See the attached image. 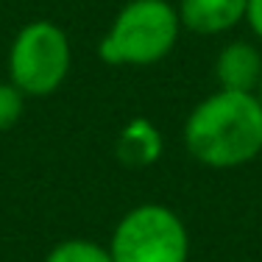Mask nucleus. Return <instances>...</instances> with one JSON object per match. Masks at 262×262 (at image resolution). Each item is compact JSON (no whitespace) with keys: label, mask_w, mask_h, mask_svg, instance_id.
<instances>
[{"label":"nucleus","mask_w":262,"mask_h":262,"mask_svg":"<svg viewBox=\"0 0 262 262\" xmlns=\"http://www.w3.org/2000/svg\"><path fill=\"white\" fill-rule=\"evenodd\" d=\"M184 140L204 165H243L262 151V103L254 92L221 90L192 109Z\"/></svg>","instance_id":"obj_1"},{"label":"nucleus","mask_w":262,"mask_h":262,"mask_svg":"<svg viewBox=\"0 0 262 262\" xmlns=\"http://www.w3.org/2000/svg\"><path fill=\"white\" fill-rule=\"evenodd\" d=\"M179 17L167 0H134L117 14L101 42V59L109 64H151L176 45Z\"/></svg>","instance_id":"obj_2"},{"label":"nucleus","mask_w":262,"mask_h":262,"mask_svg":"<svg viewBox=\"0 0 262 262\" xmlns=\"http://www.w3.org/2000/svg\"><path fill=\"white\" fill-rule=\"evenodd\" d=\"M109 254L115 262H184V223L167 207H137L115 229Z\"/></svg>","instance_id":"obj_3"},{"label":"nucleus","mask_w":262,"mask_h":262,"mask_svg":"<svg viewBox=\"0 0 262 262\" xmlns=\"http://www.w3.org/2000/svg\"><path fill=\"white\" fill-rule=\"evenodd\" d=\"M11 84L28 95H48L70 70V42L64 31L48 20L28 23L17 34L9 56Z\"/></svg>","instance_id":"obj_4"},{"label":"nucleus","mask_w":262,"mask_h":262,"mask_svg":"<svg viewBox=\"0 0 262 262\" xmlns=\"http://www.w3.org/2000/svg\"><path fill=\"white\" fill-rule=\"evenodd\" d=\"M217 81L229 92H257V84L262 78V59L257 48L248 42H234L223 48L217 56Z\"/></svg>","instance_id":"obj_5"},{"label":"nucleus","mask_w":262,"mask_h":262,"mask_svg":"<svg viewBox=\"0 0 262 262\" xmlns=\"http://www.w3.org/2000/svg\"><path fill=\"white\" fill-rule=\"evenodd\" d=\"M248 0H182L179 20L198 34H217L246 17Z\"/></svg>","instance_id":"obj_6"},{"label":"nucleus","mask_w":262,"mask_h":262,"mask_svg":"<svg viewBox=\"0 0 262 262\" xmlns=\"http://www.w3.org/2000/svg\"><path fill=\"white\" fill-rule=\"evenodd\" d=\"M162 151V140L157 134V128L145 120H137L123 131L120 145H117V154H120L123 162L128 165H148L159 157Z\"/></svg>","instance_id":"obj_7"},{"label":"nucleus","mask_w":262,"mask_h":262,"mask_svg":"<svg viewBox=\"0 0 262 262\" xmlns=\"http://www.w3.org/2000/svg\"><path fill=\"white\" fill-rule=\"evenodd\" d=\"M48 262H115L112 254L90 240H67L51 251Z\"/></svg>","instance_id":"obj_8"},{"label":"nucleus","mask_w":262,"mask_h":262,"mask_svg":"<svg viewBox=\"0 0 262 262\" xmlns=\"http://www.w3.org/2000/svg\"><path fill=\"white\" fill-rule=\"evenodd\" d=\"M23 115V92L14 84H0V131L11 128Z\"/></svg>","instance_id":"obj_9"},{"label":"nucleus","mask_w":262,"mask_h":262,"mask_svg":"<svg viewBox=\"0 0 262 262\" xmlns=\"http://www.w3.org/2000/svg\"><path fill=\"white\" fill-rule=\"evenodd\" d=\"M246 17L251 23V28L257 31V36H262V0H248Z\"/></svg>","instance_id":"obj_10"},{"label":"nucleus","mask_w":262,"mask_h":262,"mask_svg":"<svg viewBox=\"0 0 262 262\" xmlns=\"http://www.w3.org/2000/svg\"><path fill=\"white\" fill-rule=\"evenodd\" d=\"M254 95H257V101L262 103V78H259V84H257V92H254Z\"/></svg>","instance_id":"obj_11"}]
</instances>
